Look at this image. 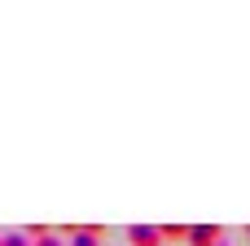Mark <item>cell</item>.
<instances>
[{
	"label": "cell",
	"mask_w": 250,
	"mask_h": 246,
	"mask_svg": "<svg viewBox=\"0 0 250 246\" xmlns=\"http://www.w3.org/2000/svg\"><path fill=\"white\" fill-rule=\"evenodd\" d=\"M220 242V229L215 224H193L189 229V246H215Z\"/></svg>",
	"instance_id": "obj_2"
},
{
	"label": "cell",
	"mask_w": 250,
	"mask_h": 246,
	"mask_svg": "<svg viewBox=\"0 0 250 246\" xmlns=\"http://www.w3.org/2000/svg\"><path fill=\"white\" fill-rule=\"evenodd\" d=\"M97 238H101V229H92V224H83V229H75V242H70V246H101Z\"/></svg>",
	"instance_id": "obj_3"
},
{
	"label": "cell",
	"mask_w": 250,
	"mask_h": 246,
	"mask_svg": "<svg viewBox=\"0 0 250 246\" xmlns=\"http://www.w3.org/2000/svg\"><path fill=\"white\" fill-rule=\"evenodd\" d=\"M35 246H62V242H57V238L48 233V238H40V242H35Z\"/></svg>",
	"instance_id": "obj_6"
},
{
	"label": "cell",
	"mask_w": 250,
	"mask_h": 246,
	"mask_svg": "<svg viewBox=\"0 0 250 246\" xmlns=\"http://www.w3.org/2000/svg\"><path fill=\"white\" fill-rule=\"evenodd\" d=\"M0 246H35V242H31L26 233H4V238H0Z\"/></svg>",
	"instance_id": "obj_5"
},
{
	"label": "cell",
	"mask_w": 250,
	"mask_h": 246,
	"mask_svg": "<svg viewBox=\"0 0 250 246\" xmlns=\"http://www.w3.org/2000/svg\"><path fill=\"white\" fill-rule=\"evenodd\" d=\"M215 246H229V242H215Z\"/></svg>",
	"instance_id": "obj_7"
},
{
	"label": "cell",
	"mask_w": 250,
	"mask_h": 246,
	"mask_svg": "<svg viewBox=\"0 0 250 246\" xmlns=\"http://www.w3.org/2000/svg\"><path fill=\"white\" fill-rule=\"evenodd\" d=\"M158 233H163V242H189L185 224H158Z\"/></svg>",
	"instance_id": "obj_4"
},
{
	"label": "cell",
	"mask_w": 250,
	"mask_h": 246,
	"mask_svg": "<svg viewBox=\"0 0 250 246\" xmlns=\"http://www.w3.org/2000/svg\"><path fill=\"white\" fill-rule=\"evenodd\" d=\"M246 238H250V229H246Z\"/></svg>",
	"instance_id": "obj_8"
},
{
	"label": "cell",
	"mask_w": 250,
	"mask_h": 246,
	"mask_svg": "<svg viewBox=\"0 0 250 246\" xmlns=\"http://www.w3.org/2000/svg\"><path fill=\"white\" fill-rule=\"evenodd\" d=\"M127 242L132 246H167L163 233H158V224H132L127 229Z\"/></svg>",
	"instance_id": "obj_1"
}]
</instances>
